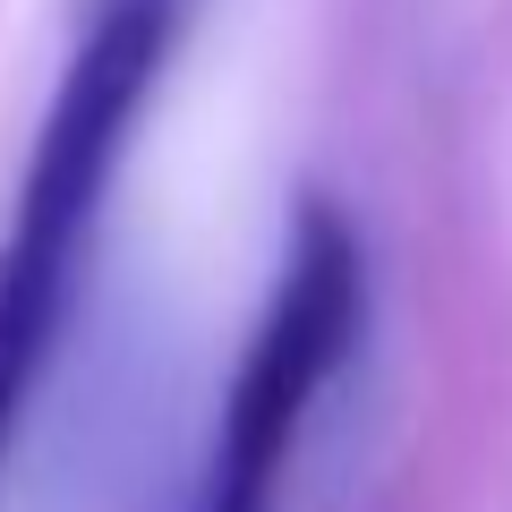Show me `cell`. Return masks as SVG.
Wrapping results in <instances>:
<instances>
[{
	"instance_id": "3",
	"label": "cell",
	"mask_w": 512,
	"mask_h": 512,
	"mask_svg": "<svg viewBox=\"0 0 512 512\" xmlns=\"http://www.w3.org/2000/svg\"><path fill=\"white\" fill-rule=\"evenodd\" d=\"M60 299H69V265L35 248H0V461H9V436H18V410L35 393V367L52 350V325H60Z\"/></svg>"
},
{
	"instance_id": "2",
	"label": "cell",
	"mask_w": 512,
	"mask_h": 512,
	"mask_svg": "<svg viewBox=\"0 0 512 512\" xmlns=\"http://www.w3.org/2000/svg\"><path fill=\"white\" fill-rule=\"evenodd\" d=\"M163 52H171V0H103V18L86 26L52 111H43L35 163H26V188H18V231H9L18 248L77 265V239L103 205L111 163H120L154 77H163Z\"/></svg>"
},
{
	"instance_id": "1",
	"label": "cell",
	"mask_w": 512,
	"mask_h": 512,
	"mask_svg": "<svg viewBox=\"0 0 512 512\" xmlns=\"http://www.w3.org/2000/svg\"><path fill=\"white\" fill-rule=\"evenodd\" d=\"M367 325V256L333 205H308L291 239L274 299L256 316V342L231 376V402L214 427V461H205L197 512H274V478L291 461L299 427H308L316 393L333 384V367L350 359Z\"/></svg>"
}]
</instances>
